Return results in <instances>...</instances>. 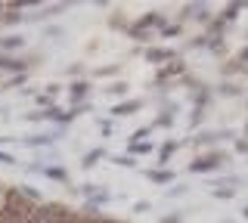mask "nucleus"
I'll return each mask as SVG.
<instances>
[{"label": "nucleus", "instance_id": "obj_1", "mask_svg": "<svg viewBox=\"0 0 248 223\" xmlns=\"http://www.w3.org/2000/svg\"><path fill=\"white\" fill-rule=\"evenodd\" d=\"M217 155H208V158H202V161H192V171H208V167H214L217 164Z\"/></svg>", "mask_w": 248, "mask_h": 223}, {"label": "nucleus", "instance_id": "obj_2", "mask_svg": "<svg viewBox=\"0 0 248 223\" xmlns=\"http://www.w3.org/2000/svg\"><path fill=\"white\" fill-rule=\"evenodd\" d=\"M16 47H22V37H0V50H16Z\"/></svg>", "mask_w": 248, "mask_h": 223}, {"label": "nucleus", "instance_id": "obj_3", "mask_svg": "<svg viewBox=\"0 0 248 223\" xmlns=\"http://www.w3.org/2000/svg\"><path fill=\"white\" fill-rule=\"evenodd\" d=\"M134 109H140V103H127V105H118V109H115V115H130Z\"/></svg>", "mask_w": 248, "mask_h": 223}, {"label": "nucleus", "instance_id": "obj_4", "mask_svg": "<svg viewBox=\"0 0 248 223\" xmlns=\"http://www.w3.org/2000/svg\"><path fill=\"white\" fill-rule=\"evenodd\" d=\"M84 90H87V84H75V87H72V99H81Z\"/></svg>", "mask_w": 248, "mask_h": 223}, {"label": "nucleus", "instance_id": "obj_5", "mask_svg": "<svg viewBox=\"0 0 248 223\" xmlns=\"http://www.w3.org/2000/svg\"><path fill=\"white\" fill-rule=\"evenodd\" d=\"M46 177H56V180H65V174H62L59 167H46Z\"/></svg>", "mask_w": 248, "mask_h": 223}, {"label": "nucleus", "instance_id": "obj_6", "mask_svg": "<svg viewBox=\"0 0 248 223\" xmlns=\"http://www.w3.org/2000/svg\"><path fill=\"white\" fill-rule=\"evenodd\" d=\"M0 164H16V158L10 155V152H0Z\"/></svg>", "mask_w": 248, "mask_h": 223}, {"label": "nucleus", "instance_id": "obj_7", "mask_svg": "<svg viewBox=\"0 0 248 223\" xmlns=\"http://www.w3.org/2000/svg\"><path fill=\"white\" fill-rule=\"evenodd\" d=\"M165 56H170V53H165V50H152L149 53V59H165Z\"/></svg>", "mask_w": 248, "mask_h": 223}, {"label": "nucleus", "instance_id": "obj_8", "mask_svg": "<svg viewBox=\"0 0 248 223\" xmlns=\"http://www.w3.org/2000/svg\"><path fill=\"white\" fill-rule=\"evenodd\" d=\"M6 189H10V183H3V180H0V205H3V195H6Z\"/></svg>", "mask_w": 248, "mask_h": 223}, {"label": "nucleus", "instance_id": "obj_9", "mask_svg": "<svg viewBox=\"0 0 248 223\" xmlns=\"http://www.w3.org/2000/svg\"><path fill=\"white\" fill-rule=\"evenodd\" d=\"M161 223H177V217H165V220H161Z\"/></svg>", "mask_w": 248, "mask_h": 223}]
</instances>
